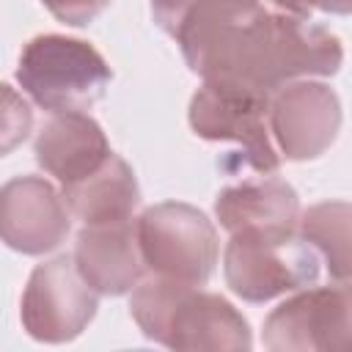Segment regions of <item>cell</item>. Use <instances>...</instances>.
<instances>
[{"label":"cell","mask_w":352,"mask_h":352,"mask_svg":"<svg viewBox=\"0 0 352 352\" xmlns=\"http://www.w3.org/2000/svg\"><path fill=\"white\" fill-rule=\"evenodd\" d=\"M173 38L204 82L264 96L297 77H330L344 63L338 36L264 0H198Z\"/></svg>","instance_id":"cell-1"},{"label":"cell","mask_w":352,"mask_h":352,"mask_svg":"<svg viewBox=\"0 0 352 352\" xmlns=\"http://www.w3.org/2000/svg\"><path fill=\"white\" fill-rule=\"evenodd\" d=\"M129 314L148 341L168 349L248 352L253 346L248 319L226 297L160 275L132 289Z\"/></svg>","instance_id":"cell-2"},{"label":"cell","mask_w":352,"mask_h":352,"mask_svg":"<svg viewBox=\"0 0 352 352\" xmlns=\"http://www.w3.org/2000/svg\"><path fill=\"white\" fill-rule=\"evenodd\" d=\"M228 289L245 302H267L319 280V253L294 228H239L223 253Z\"/></svg>","instance_id":"cell-3"},{"label":"cell","mask_w":352,"mask_h":352,"mask_svg":"<svg viewBox=\"0 0 352 352\" xmlns=\"http://www.w3.org/2000/svg\"><path fill=\"white\" fill-rule=\"evenodd\" d=\"M16 80L44 110H88L113 80L107 60L82 38L44 33L22 47Z\"/></svg>","instance_id":"cell-4"},{"label":"cell","mask_w":352,"mask_h":352,"mask_svg":"<svg viewBox=\"0 0 352 352\" xmlns=\"http://www.w3.org/2000/svg\"><path fill=\"white\" fill-rule=\"evenodd\" d=\"M138 250L151 275L206 286L217 264V231L212 220L182 201L148 206L135 220Z\"/></svg>","instance_id":"cell-5"},{"label":"cell","mask_w":352,"mask_h":352,"mask_svg":"<svg viewBox=\"0 0 352 352\" xmlns=\"http://www.w3.org/2000/svg\"><path fill=\"white\" fill-rule=\"evenodd\" d=\"M270 96L226 85L204 82L190 99V126L204 140H228L236 143L239 165L256 173H272L280 165V154L272 143L267 124Z\"/></svg>","instance_id":"cell-6"},{"label":"cell","mask_w":352,"mask_h":352,"mask_svg":"<svg viewBox=\"0 0 352 352\" xmlns=\"http://www.w3.org/2000/svg\"><path fill=\"white\" fill-rule=\"evenodd\" d=\"M96 292L82 280L72 256L38 264L22 292V327L44 344L74 341L96 316Z\"/></svg>","instance_id":"cell-7"},{"label":"cell","mask_w":352,"mask_h":352,"mask_svg":"<svg viewBox=\"0 0 352 352\" xmlns=\"http://www.w3.org/2000/svg\"><path fill=\"white\" fill-rule=\"evenodd\" d=\"M270 135L275 148L292 160L305 162L322 157L338 138L341 102L338 94L316 80H292L270 94L267 104Z\"/></svg>","instance_id":"cell-8"},{"label":"cell","mask_w":352,"mask_h":352,"mask_svg":"<svg viewBox=\"0 0 352 352\" xmlns=\"http://www.w3.org/2000/svg\"><path fill=\"white\" fill-rule=\"evenodd\" d=\"M349 289H297L264 319V346L272 352H327L349 344Z\"/></svg>","instance_id":"cell-9"},{"label":"cell","mask_w":352,"mask_h":352,"mask_svg":"<svg viewBox=\"0 0 352 352\" xmlns=\"http://www.w3.org/2000/svg\"><path fill=\"white\" fill-rule=\"evenodd\" d=\"M63 195L41 176H16L0 187V242L41 256L66 242L72 217Z\"/></svg>","instance_id":"cell-10"},{"label":"cell","mask_w":352,"mask_h":352,"mask_svg":"<svg viewBox=\"0 0 352 352\" xmlns=\"http://www.w3.org/2000/svg\"><path fill=\"white\" fill-rule=\"evenodd\" d=\"M74 267L82 280L107 297L132 292L143 278V258L138 250L135 220L82 226L74 245Z\"/></svg>","instance_id":"cell-11"},{"label":"cell","mask_w":352,"mask_h":352,"mask_svg":"<svg viewBox=\"0 0 352 352\" xmlns=\"http://www.w3.org/2000/svg\"><path fill=\"white\" fill-rule=\"evenodd\" d=\"M110 154L107 135L82 110L55 113L36 135V162L60 184L88 176Z\"/></svg>","instance_id":"cell-12"},{"label":"cell","mask_w":352,"mask_h":352,"mask_svg":"<svg viewBox=\"0 0 352 352\" xmlns=\"http://www.w3.org/2000/svg\"><path fill=\"white\" fill-rule=\"evenodd\" d=\"M63 201L82 226L129 220L140 204V187L129 162L110 154L88 176L63 184Z\"/></svg>","instance_id":"cell-13"},{"label":"cell","mask_w":352,"mask_h":352,"mask_svg":"<svg viewBox=\"0 0 352 352\" xmlns=\"http://www.w3.org/2000/svg\"><path fill=\"white\" fill-rule=\"evenodd\" d=\"M214 214L228 234L239 228H294L300 198L280 179H256L220 190Z\"/></svg>","instance_id":"cell-14"},{"label":"cell","mask_w":352,"mask_h":352,"mask_svg":"<svg viewBox=\"0 0 352 352\" xmlns=\"http://www.w3.org/2000/svg\"><path fill=\"white\" fill-rule=\"evenodd\" d=\"M349 204L324 201L297 214V234L327 261L330 275L338 283L349 278Z\"/></svg>","instance_id":"cell-15"},{"label":"cell","mask_w":352,"mask_h":352,"mask_svg":"<svg viewBox=\"0 0 352 352\" xmlns=\"http://www.w3.org/2000/svg\"><path fill=\"white\" fill-rule=\"evenodd\" d=\"M30 129L33 110L28 99L16 88L0 82V157H8L14 148H19Z\"/></svg>","instance_id":"cell-16"},{"label":"cell","mask_w":352,"mask_h":352,"mask_svg":"<svg viewBox=\"0 0 352 352\" xmlns=\"http://www.w3.org/2000/svg\"><path fill=\"white\" fill-rule=\"evenodd\" d=\"M41 3L58 22H66L72 28L91 25L110 6V0H41Z\"/></svg>","instance_id":"cell-17"},{"label":"cell","mask_w":352,"mask_h":352,"mask_svg":"<svg viewBox=\"0 0 352 352\" xmlns=\"http://www.w3.org/2000/svg\"><path fill=\"white\" fill-rule=\"evenodd\" d=\"M198 0H151V16L157 22L160 30H165L168 36L176 33V28L182 25L184 14L195 6Z\"/></svg>","instance_id":"cell-18"},{"label":"cell","mask_w":352,"mask_h":352,"mask_svg":"<svg viewBox=\"0 0 352 352\" xmlns=\"http://www.w3.org/2000/svg\"><path fill=\"white\" fill-rule=\"evenodd\" d=\"M308 8H316V11H324V14H349L352 11V0H302Z\"/></svg>","instance_id":"cell-19"}]
</instances>
